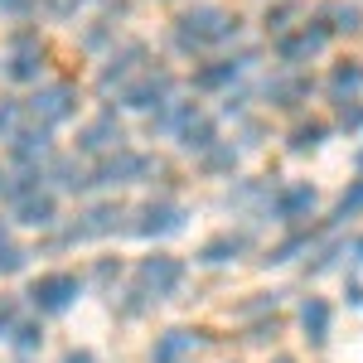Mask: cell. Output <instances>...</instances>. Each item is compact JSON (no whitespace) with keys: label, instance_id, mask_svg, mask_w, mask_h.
<instances>
[{"label":"cell","instance_id":"6da1fadb","mask_svg":"<svg viewBox=\"0 0 363 363\" xmlns=\"http://www.w3.org/2000/svg\"><path fill=\"white\" fill-rule=\"evenodd\" d=\"M242 34V20L223 10V5H213V0H199V5H184L174 20H169V44H174V54L184 58H199V54H213V49H223Z\"/></svg>","mask_w":363,"mask_h":363},{"label":"cell","instance_id":"7a4b0ae2","mask_svg":"<svg viewBox=\"0 0 363 363\" xmlns=\"http://www.w3.org/2000/svg\"><path fill=\"white\" fill-rule=\"evenodd\" d=\"M0 73L10 78V83L20 87H34L44 83V73H49V44H44V34L39 29H10V39H5V58H0Z\"/></svg>","mask_w":363,"mask_h":363},{"label":"cell","instance_id":"3957f363","mask_svg":"<svg viewBox=\"0 0 363 363\" xmlns=\"http://www.w3.org/2000/svg\"><path fill=\"white\" fill-rule=\"evenodd\" d=\"M330 25L315 15V20H306V25H291L286 34H277V44H272V54H277L281 68H301V63H310V58H320L325 49H330Z\"/></svg>","mask_w":363,"mask_h":363},{"label":"cell","instance_id":"277c9868","mask_svg":"<svg viewBox=\"0 0 363 363\" xmlns=\"http://www.w3.org/2000/svg\"><path fill=\"white\" fill-rule=\"evenodd\" d=\"M174 87H179V78L169 73V68H155V63H145L131 83L121 87L116 97H121V107L126 112H155V107H165V102H174Z\"/></svg>","mask_w":363,"mask_h":363},{"label":"cell","instance_id":"5b68a950","mask_svg":"<svg viewBox=\"0 0 363 363\" xmlns=\"http://www.w3.org/2000/svg\"><path fill=\"white\" fill-rule=\"evenodd\" d=\"M78 102H83L78 83H63V78H58V83H34L25 112L34 116V121H44V126H63V121L78 116Z\"/></svg>","mask_w":363,"mask_h":363},{"label":"cell","instance_id":"8992f818","mask_svg":"<svg viewBox=\"0 0 363 363\" xmlns=\"http://www.w3.org/2000/svg\"><path fill=\"white\" fill-rule=\"evenodd\" d=\"M145 63H150V44H145V39H126V44H112L107 63L97 68V87H102V92H112V87L121 92V87L131 83V78H136Z\"/></svg>","mask_w":363,"mask_h":363},{"label":"cell","instance_id":"52a82bcc","mask_svg":"<svg viewBox=\"0 0 363 363\" xmlns=\"http://www.w3.org/2000/svg\"><path fill=\"white\" fill-rule=\"evenodd\" d=\"M160 160H150V155H136V150H112V155H102L97 169H92V184H102V189H116V184H136L145 174H155Z\"/></svg>","mask_w":363,"mask_h":363},{"label":"cell","instance_id":"ba28073f","mask_svg":"<svg viewBox=\"0 0 363 363\" xmlns=\"http://www.w3.org/2000/svg\"><path fill=\"white\" fill-rule=\"evenodd\" d=\"M252 63H257V49L218 54V58H208V63H199V68H194V92H228V87L238 83Z\"/></svg>","mask_w":363,"mask_h":363},{"label":"cell","instance_id":"9c48e42d","mask_svg":"<svg viewBox=\"0 0 363 363\" xmlns=\"http://www.w3.org/2000/svg\"><path fill=\"white\" fill-rule=\"evenodd\" d=\"M121 145H126V126H121V116H116L112 107H102L92 121L78 126V150H83V155H112Z\"/></svg>","mask_w":363,"mask_h":363},{"label":"cell","instance_id":"30bf717a","mask_svg":"<svg viewBox=\"0 0 363 363\" xmlns=\"http://www.w3.org/2000/svg\"><path fill=\"white\" fill-rule=\"evenodd\" d=\"M310 92H315V78H306L301 68H281L262 83V102L277 112H296L301 102H310Z\"/></svg>","mask_w":363,"mask_h":363},{"label":"cell","instance_id":"8fae6325","mask_svg":"<svg viewBox=\"0 0 363 363\" xmlns=\"http://www.w3.org/2000/svg\"><path fill=\"white\" fill-rule=\"evenodd\" d=\"M10 160L20 169H39L54 160V126H44V121H34V126H20L15 136H10Z\"/></svg>","mask_w":363,"mask_h":363},{"label":"cell","instance_id":"7c38bea8","mask_svg":"<svg viewBox=\"0 0 363 363\" xmlns=\"http://www.w3.org/2000/svg\"><path fill=\"white\" fill-rule=\"evenodd\" d=\"M136 277H140V291H145L150 301H160V296H174V291L184 286V262L169 257V252H155V257L140 262Z\"/></svg>","mask_w":363,"mask_h":363},{"label":"cell","instance_id":"4fadbf2b","mask_svg":"<svg viewBox=\"0 0 363 363\" xmlns=\"http://www.w3.org/2000/svg\"><path fill=\"white\" fill-rule=\"evenodd\" d=\"M179 228H184V203H179V199H150V203L136 208L131 233H140V238H169V233H179Z\"/></svg>","mask_w":363,"mask_h":363},{"label":"cell","instance_id":"5bb4252c","mask_svg":"<svg viewBox=\"0 0 363 363\" xmlns=\"http://www.w3.org/2000/svg\"><path fill=\"white\" fill-rule=\"evenodd\" d=\"M131 218V208L126 203H92V208H83V218L68 228V242H78V238H107V233H121V228H131L126 223Z\"/></svg>","mask_w":363,"mask_h":363},{"label":"cell","instance_id":"9a60e30c","mask_svg":"<svg viewBox=\"0 0 363 363\" xmlns=\"http://www.w3.org/2000/svg\"><path fill=\"white\" fill-rule=\"evenodd\" d=\"M29 301L44 310V315H58V310H68L78 301V277H68V272H49V277H39L29 286Z\"/></svg>","mask_w":363,"mask_h":363},{"label":"cell","instance_id":"2e32d148","mask_svg":"<svg viewBox=\"0 0 363 363\" xmlns=\"http://www.w3.org/2000/svg\"><path fill=\"white\" fill-rule=\"evenodd\" d=\"M315 203H320V194H315L310 184H281V189H272V213H277L281 223H301V218H310Z\"/></svg>","mask_w":363,"mask_h":363},{"label":"cell","instance_id":"e0dca14e","mask_svg":"<svg viewBox=\"0 0 363 363\" xmlns=\"http://www.w3.org/2000/svg\"><path fill=\"white\" fill-rule=\"evenodd\" d=\"M15 218L25 228H54L58 223V199H54V189H29L25 199H15Z\"/></svg>","mask_w":363,"mask_h":363},{"label":"cell","instance_id":"ac0fdd59","mask_svg":"<svg viewBox=\"0 0 363 363\" xmlns=\"http://www.w3.org/2000/svg\"><path fill=\"white\" fill-rule=\"evenodd\" d=\"M199 112V102H165V107H155V112H145V136H174L189 116Z\"/></svg>","mask_w":363,"mask_h":363},{"label":"cell","instance_id":"d6986e66","mask_svg":"<svg viewBox=\"0 0 363 363\" xmlns=\"http://www.w3.org/2000/svg\"><path fill=\"white\" fill-rule=\"evenodd\" d=\"M174 140H179V150H189V155H203L213 140H218V121L208 112H194L179 131H174Z\"/></svg>","mask_w":363,"mask_h":363},{"label":"cell","instance_id":"ffe728a7","mask_svg":"<svg viewBox=\"0 0 363 363\" xmlns=\"http://www.w3.org/2000/svg\"><path fill=\"white\" fill-rule=\"evenodd\" d=\"M194 330H165V335L150 344V363H184L194 354Z\"/></svg>","mask_w":363,"mask_h":363},{"label":"cell","instance_id":"44dd1931","mask_svg":"<svg viewBox=\"0 0 363 363\" xmlns=\"http://www.w3.org/2000/svg\"><path fill=\"white\" fill-rule=\"evenodd\" d=\"M315 15L330 25V34H359L363 29V5H354V0H330V5H320Z\"/></svg>","mask_w":363,"mask_h":363},{"label":"cell","instance_id":"7402d4cb","mask_svg":"<svg viewBox=\"0 0 363 363\" xmlns=\"http://www.w3.org/2000/svg\"><path fill=\"white\" fill-rule=\"evenodd\" d=\"M359 87H363V63H359V58H344V63H335V68H330V78H325V92H330L335 102L354 97Z\"/></svg>","mask_w":363,"mask_h":363},{"label":"cell","instance_id":"603a6c76","mask_svg":"<svg viewBox=\"0 0 363 363\" xmlns=\"http://www.w3.org/2000/svg\"><path fill=\"white\" fill-rule=\"evenodd\" d=\"M325 136H330V126H325V121L301 116V121L286 131V150H291V155H310V150H320V145H325Z\"/></svg>","mask_w":363,"mask_h":363},{"label":"cell","instance_id":"cb8c5ba5","mask_svg":"<svg viewBox=\"0 0 363 363\" xmlns=\"http://www.w3.org/2000/svg\"><path fill=\"white\" fill-rule=\"evenodd\" d=\"M49 179H54L58 189H68V194H78V189H87L92 184V169L78 160V155H58L54 165H49Z\"/></svg>","mask_w":363,"mask_h":363},{"label":"cell","instance_id":"d4e9b609","mask_svg":"<svg viewBox=\"0 0 363 363\" xmlns=\"http://www.w3.org/2000/svg\"><path fill=\"white\" fill-rule=\"evenodd\" d=\"M238 155H242V150H238L233 140H213V145H208L203 155H194V160H199V169H203L208 179H218V174H233V169H238Z\"/></svg>","mask_w":363,"mask_h":363},{"label":"cell","instance_id":"484cf974","mask_svg":"<svg viewBox=\"0 0 363 363\" xmlns=\"http://www.w3.org/2000/svg\"><path fill=\"white\" fill-rule=\"evenodd\" d=\"M330 301H320V296H310L306 306H301V330H306V339L310 344H325L330 339Z\"/></svg>","mask_w":363,"mask_h":363},{"label":"cell","instance_id":"4316f807","mask_svg":"<svg viewBox=\"0 0 363 363\" xmlns=\"http://www.w3.org/2000/svg\"><path fill=\"white\" fill-rule=\"evenodd\" d=\"M242 252H247V238H242V233H218V238H208V242H203L199 262H208V267H223V262L242 257Z\"/></svg>","mask_w":363,"mask_h":363},{"label":"cell","instance_id":"83f0119b","mask_svg":"<svg viewBox=\"0 0 363 363\" xmlns=\"http://www.w3.org/2000/svg\"><path fill=\"white\" fill-rule=\"evenodd\" d=\"M296 15H301L296 0H267V10H262V29L277 39V34H286V29L296 25Z\"/></svg>","mask_w":363,"mask_h":363},{"label":"cell","instance_id":"f1b7e54d","mask_svg":"<svg viewBox=\"0 0 363 363\" xmlns=\"http://www.w3.org/2000/svg\"><path fill=\"white\" fill-rule=\"evenodd\" d=\"M116 29H121V20H112V15H97V20L83 29V49H87V54H102L107 44H116Z\"/></svg>","mask_w":363,"mask_h":363},{"label":"cell","instance_id":"f546056e","mask_svg":"<svg viewBox=\"0 0 363 363\" xmlns=\"http://www.w3.org/2000/svg\"><path fill=\"white\" fill-rule=\"evenodd\" d=\"M25 126V102H15V97H0V140H10L15 131Z\"/></svg>","mask_w":363,"mask_h":363},{"label":"cell","instance_id":"4dcf8cb0","mask_svg":"<svg viewBox=\"0 0 363 363\" xmlns=\"http://www.w3.org/2000/svg\"><path fill=\"white\" fill-rule=\"evenodd\" d=\"M363 213V179H354L344 194H339V203H335V223H344V218H359Z\"/></svg>","mask_w":363,"mask_h":363},{"label":"cell","instance_id":"1f68e13d","mask_svg":"<svg viewBox=\"0 0 363 363\" xmlns=\"http://www.w3.org/2000/svg\"><path fill=\"white\" fill-rule=\"evenodd\" d=\"M335 126L339 131H363V102L359 97H344V102H335Z\"/></svg>","mask_w":363,"mask_h":363},{"label":"cell","instance_id":"d6a6232c","mask_svg":"<svg viewBox=\"0 0 363 363\" xmlns=\"http://www.w3.org/2000/svg\"><path fill=\"white\" fill-rule=\"evenodd\" d=\"M20 267H25V247L10 242V233L0 228V277H10V272H20Z\"/></svg>","mask_w":363,"mask_h":363},{"label":"cell","instance_id":"836d02e7","mask_svg":"<svg viewBox=\"0 0 363 363\" xmlns=\"http://www.w3.org/2000/svg\"><path fill=\"white\" fill-rule=\"evenodd\" d=\"M242 126H238V150H257L262 145V136H267V126L257 121V116H238Z\"/></svg>","mask_w":363,"mask_h":363},{"label":"cell","instance_id":"e575fe53","mask_svg":"<svg viewBox=\"0 0 363 363\" xmlns=\"http://www.w3.org/2000/svg\"><path fill=\"white\" fill-rule=\"evenodd\" d=\"M39 10H44L54 25H68V20L83 10V0H39Z\"/></svg>","mask_w":363,"mask_h":363},{"label":"cell","instance_id":"d590c367","mask_svg":"<svg viewBox=\"0 0 363 363\" xmlns=\"http://www.w3.org/2000/svg\"><path fill=\"white\" fill-rule=\"evenodd\" d=\"M10 335H15V349H20V354H34L39 339H44V330H39V325H15Z\"/></svg>","mask_w":363,"mask_h":363},{"label":"cell","instance_id":"8d00e7d4","mask_svg":"<svg viewBox=\"0 0 363 363\" xmlns=\"http://www.w3.org/2000/svg\"><path fill=\"white\" fill-rule=\"evenodd\" d=\"M0 15L5 20H29V15H39V0H0Z\"/></svg>","mask_w":363,"mask_h":363},{"label":"cell","instance_id":"74e56055","mask_svg":"<svg viewBox=\"0 0 363 363\" xmlns=\"http://www.w3.org/2000/svg\"><path fill=\"white\" fill-rule=\"evenodd\" d=\"M10 330H15V306L0 301V339H10Z\"/></svg>","mask_w":363,"mask_h":363},{"label":"cell","instance_id":"f35d334b","mask_svg":"<svg viewBox=\"0 0 363 363\" xmlns=\"http://www.w3.org/2000/svg\"><path fill=\"white\" fill-rule=\"evenodd\" d=\"M247 339H257V344H262V339H277V320H272V325H257Z\"/></svg>","mask_w":363,"mask_h":363},{"label":"cell","instance_id":"ab89813d","mask_svg":"<svg viewBox=\"0 0 363 363\" xmlns=\"http://www.w3.org/2000/svg\"><path fill=\"white\" fill-rule=\"evenodd\" d=\"M63 363H92V354H87V349H73V354H68Z\"/></svg>","mask_w":363,"mask_h":363},{"label":"cell","instance_id":"60d3db41","mask_svg":"<svg viewBox=\"0 0 363 363\" xmlns=\"http://www.w3.org/2000/svg\"><path fill=\"white\" fill-rule=\"evenodd\" d=\"M5 189H10V174H5V169H0V194H5Z\"/></svg>","mask_w":363,"mask_h":363},{"label":"cell","instance_id":"b9f144b4","mask_svg":"<svg viewBox=\"0 0 363 363\" xmlns=\"http://www.w3.org/2000/svg\"><path fill=\"white\" fill-rule=\"evenodd\" d=\"M354 252H359V257H363V238H359V247H354Z\"/></svg>","mask_w":363,"mask_h":363},{"label":"cell","instance_id":"7bdbcfd3","mask_svg":"<svg viewBox=\"0 0 363 363\" xmlns=\"http://www.w3.org/2000/svg\"><path fill=\"white\" fill-rule=\"evenodd\" d=\"M359 169H363V150H359Z\"/></svg>","mask_w":363,"mask_h":363},{"label":"cell","instance_id":"ee69618b","mask_svg":"<svg viewBox=\"0 0 363 363\" xmlns=\"http://www.w3.org/2000/svg\"><path fill=\"white\" fill-rule=\"evenodd\" d=\"M277 363H291V359H277Z\"/></svg>","mask_w":363,"mask_h":363},{"label":"cell","instance_id":"f6af8a7d","mask_svg":"<svg viewBox=\"0 0 363 363\" xmlns=\"http://www.w3.org/2000/svg\"><path fill=\"white\" fill-rule=\"evenodd\" d=\"M83 5H92V0H83Z\"/></svg>","mask_w":363,"mask_h":363}]
</instances>
